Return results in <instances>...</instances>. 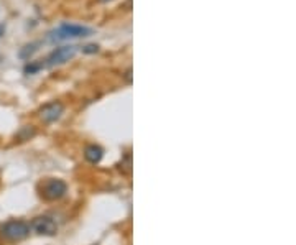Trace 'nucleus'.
I'll return each mask as SVG.
<instances>
[{
    "label": "nucleus",
    "instance_id": "nucleus-5",
    "mask_svg": "<svg viewBox=\"0 0 296 245\" xmlns=\"http://www.w3.org/2000/svg\"><path fill=\"white\" fill-rule=\"evenodd\" d=\"M66 193H68V184L66 181H63L59 178H49L42 186V194L46 201H58V199L66 196Z\"/></svg>",
    "mask_w": 296,
    "mask_h": 245
},
{
    "label": "nucleus",
    "instance_id": "nucleus-11",
    "mask_svg": "<svg viewBox=\"0 0 296 245\" xmlns=\"http://www.w3.org/2000/svg\"><path fill=\"white\" fill-rule=\"evenodd\" d=\"M83 53L86 54H92V53H97L99 51V44H86V46H83Z\"/></svg>",
    "mask_w": 296,
    "mask_h": 245
},
{
    "label": "nucleus",
    "instance_id": "nucleus-2",
    "mask_svg": "<svg viewBox=\"0 0 296 245\" xmlns=\"http://www.w3.org/2000/svg\"><path fill=\"white\" fill-rule=\"evenodd\" d=\"M30 224L23 219H10L0 226V237L7 242H22L30 237Z\"/></svg>",
    "mask_w": 296,
    "mask_h": 245
},
{
    "label": "nucleus",
    "instance_id": "nucleus-9",
    "mask_svg": "<svg viewBox=\"0 0 296 245\" xmlns=\"http://www.w3.org/2000/svg\"><path fill=\"white\" fill-rule=\"evenodd\" d=\"M40 69H43V63L30 61L27 66H25V74H35V73H38Z\"/></svg>",
    "mask_w": 296,
    "mask_h": 245
},
{
    "label": "nucleus",
    "instance_id": "nucleus-4",
    "mask_svg": "<svg viewBox=\"0 0 296 245\" xmlns=\"http://www.w3.org/2000/svg\"><path fill=\"white\" fill-rule=\"evenodd\" d=\"M30 229H32L33 232H37L38 236H43V237H54L59 231L58 222L54 221L51 216H48V214H42V216L33 217L32 224H30Z\"/></svg>",
    "mask_w": 296,
    "mask_h": 245
},
{
    "label": "nucleus",
    "instance_id": "nucleus-1",
    "mask_svg": "<svg viewBox=\"0 0 296 245\" xmlns=\"http://www.w3.org/2000/svg\"><path fill=\"white\" fill-rule=\"evenodd\" d=\"M94 33V30L86 25H78V23H68L64 22L48 32L46 40L51 43L58 41H66V40H76V38H87Z\"/></svg>",
    "mask_w": 296,
    "mask_h": 245
},
{
    "label": "nucleus",
    "instance_id": "nucleus-8",
    "mask_svg": "<svg viewBox=\"0 0 296 245\" xmlns=\"http://www.w3.org/2000/svg\"><path fill=\"white\" fill-rule=\"evenodd\" d=\"M38 44L40 43H30V44H27V46H23V49L20 51V58L28 59L35 51H38Z\"/></svg>",
    "mask_w": 296,
    "mask_h": 245
},
{
    "label": "nucleus",
    "instance_id": "nucleus-3",
    "mask_svg": "<svg viewBox=\"0 0 296 245\" xmlns=\"http://www.w3.org/2000/svg\"><path fill=\"white\" fill-rule=\"evenodd\" d=\"M79 48L81 46H76V44H64V46L54 48L43 61V68H56L61 66V64H66L76 56Z\"/></svg>",
    "mask_w": 296,
    "mask_h": 245
},
{
    "label": "nucleus",
    "instance_id": "nucleus-6",
    "mask_svg": "<svg viewBox=\"0 0 296 245\" xmlns=\"http://www.w3.org/2000/svg\"><path fill=\"white\" fill-rule=\"evenodd\" d=\"M63 114H64V106L59 101H51L40 109V119L44 123H53L59 121L63 117Z\"/></svg>",
    "mask_w": 296,
    "mask_h": 245
},
{
    "label": "nucleus",
    "instance_id": "nucleus-10",
    "mask_svg": "<svg viewBox=\"0 0 296 245\" xmlns=\"http://www.w3.org/2000/svg\"><path fill=\"white\" fill-rule=\"evenodd\" d=\"M20 133H25L23 137L20 138V140H22V142H25V140H30V138H32L33 135L37 133V130H35L33 125H27V127H23V128H22V132H20Z\"/></svg>",
    "mask_w": 296,
    "mask_h": 245
},
{
    "label": "nucleus",
    "instance_id": "nucleus-7",
    "mask_svg": "<svg viewBox=\"0 0 296 245\" xmlns=\"http://www.w3.org/2000/svg\"><path fill=\"white\" fill-rule=\"evenodd\" d=\"M84 158H86L87 163L99 164L104 158V148L100 147V145H96V143L87 145V147L84 148Z\"/></svg>",
    "mask_w": 296,
    "mask_h": 245
},
{
    "label": "nucleus",
    "instance_id": "nucleus-12",
    "mask_svg": "<svg viewBox=\"0 0 296 245\" xmlns=\"http://www.w3.org/2000/svg\"><path fill=\"white\" fill-rule=\"evenodd\" d=\"M3 33H5V25H2V23H0V40H2Z\"/></svg>",
    "mask_w": 296,
    "mask_h": 245
}]
</instances>
